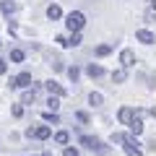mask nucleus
<instances>
[{
	"label": "nucleus",
	"mask_w": 156,
	"mask_h": 156,
	"mask_svg": "<svg viewBox=\"0 0 156 156\" xmlns=\"http://www.w3.org/2000/svg\"><path fill=\"white\" fill-rule=\"evenodd\" d=\"M0 44H3V42H0Z\"/></svg>",
	"instance_id": "obj_28"
},
{
	"label": "nucleus",
	"mask_w": 156,
	"mask_h": 156,
	"mask_svg": "<svg viewBox=\"0 0 156 156\" xmlns=\"http://www.w3.org/2000/svg\"><path fill=\"white\" fill-rule=\"evenodd\" d=\"M120 62H122V68H133L135 65V52L133 50H122L120 52Z\"/></svg>",
	"instance_id": "obj_7"
},
{
	"label": "nucleus",
	"mask_w": 156,
	"mask_h": 156,
	"mask_svg": "<svg viewBox=\"0 0 156 156\" xmlns=\"http://www.w3.org/2000/svg\"><path fill=\"white\" fill-rule=\"evenodd\" d=\"M76 120H78V122H83V125H89V122H91L89 112H76Z\"/></svg>",
	"instance_id": "obj_21"
},
{
	"label": "nucleus",
	"mask_w": 156,
	"mask_h": 156,
	"mask_svg": "<svg viewBox=\"0 0 156 156\" xmlns=\"http://www.w3.org/2000/svg\"><path fill=\"white\" fill-rule=\"evenodd\" d=\"M0 11L5 13V16H13V13L18 11V5L13 3V0H3V3H0Z\"/></svg>",
	"instance_id": "obj_12"
},
{
	"label": "nucleus",
	"mask_w": 156,
	"mask_h": 156,
	"mask_svg": "<svg viewBox=\"0 0 156 156\" xmlns=\"http://www.w3.org/2000/svg\"><path fill=\"white\" fill-rule=\"evenodd\" d=\"M39 156H52V154H50V151H44V154H39Z\"/></svg>",
	"instance_id": "obj_27"
},
{
	"label": "nucleus",
	"mask_w": 156,
	"mask_h": 156,
	"mask_svg": "<svg viewBox=\"0 0 156 156\" xmlns=\"http://www.w3.org/2000/svg\"><path fill=\"white\" fill-rule=\"evenodd\" d=\"M34 81H31V73H18V76H13L11 81H8V86L11 89H29Z\"/></svg>",
	"instance_id": "obj_5"
},
{
	"label": "nucleus",
	"mask_w": 156,
	"mask_h": 156,
	"mask_svg": "<svg viewBox=\"0 0 156 156\" xmlns=\"http://www.w3.org/2000/svg\"><path fill=\"white\" fill-rule=\"evenodd\" d=\"M81 146H86L89 151H96V154H101V156L109 154V146H104L99 138H94V135H81Z\"/></svg>",
	"instance_id": "obj_1"
},
{
	"label": "nucleus",
	"mask_w": 156,
	"mask_h": 156,
	"mask_svg": "<svg viewBox=\"0 0 156 156\" xmlns=\"http://www.w3.org/2000/svg\"><path fill=\"white\" fill-rule=\"evenodd\" d=\"M81 42H83L81 39V31H70V37H65V44L62 47H78Z\"/></svg>",
	"instance_id": "obj_10"
},
{
	"label": "nucleus",
	"mask_w": 156,
	"mask_h": 156,
	"mask_svg": "<svg viewBox=\"0 0 156 156\" xmlns=\"http://www.w3.org/2000/svg\"><path fill=\"white\" fill-rule=\"evenodd\" d=\"M42 120H44V122H52V125H60V115H57V112H52V109L42 112Z\"/></svg>",
	"instance_id": "obj_13"
},
{
	"label": "nucleus",
	"mask_w": 156,
	"mask_h": 156,
	"mask_svg": "<svg viewBox=\"0 0 156 156\" xmlns=\"http://www.w3.org/2000/svg\"><path fill=\"white\" fill-rule=\"evenodd\" d=\"M65 26H68V31H81V29L86 26V16L81 11L68 13V16H65Z\"/></svg>",
	"instance_id": "obj_2"
},
{
	"label": "nucleus",
	"mask_w": 156,
	"mask_h": 156,
	"mask_svg": "<svg viewBox=\"0 0 156 156\" xmlns=\"http://www.w3.org/2000/svg\"><path fill=\"white\" fill-rule=\"evenodd\" d=\"M23 60H26V52L23 50H18V47L11 50V62H23Z\"/></svg>",
	"instance_id": "obj_18"
},
{
	"label": "nucleus",
	"mask_w": 156,
	"mask_h": 156,
	"mask_svg": "<svg viewBox=\"0 0 156 156\" xmlns=\"http://www.w3.org/2000/svg\"><path fill=\"white\" fill-rule=\"evenodd\" d=\"M11 115H13V117H21V115H23V104H21V101L11 107Z\"/></svg>",
	"instance_id": "obj_23"
},
{
	"label": "nucleus",
	"mask_w": 156,
	"mask_h": 156,
	"mask_svg": "<svg viewBox=\"0 0 156 156\" xmlns=\"http://www.w3.org/2000/svg\"><path fill=\"white\" fill-rule=\"evenodd\" d=\"M109 52H112V47H109V44H99V47H96V55H99V57L109 55Z\"/></svg>",
	"instance_id": "obj_22"
},
{
	"label": "nucleus",
	"mask_w": 156,
	"mask_h": 156,
	"mask_svg": "<svg viewBox=\"0 0 156 156\" xmlns=\"http://www.w3.org/2000/svg\"><path fill=\"white\" fill-rule=\"evenodd\" d=\"M44 89L50 91V94H55V96H65V89H62L57 81H52V78H50V81H44Z\"/></svg>",
	"instance_id": "obj_8"
},
{
	"label": "nucleus",
	"mask_w": 156,
	"mask_h": 156,
	"mask_svg": "<svg viewBox=\"0 0 156 156\" xmlns=\"http://www.w3.org/2000/svg\"><path fill=\"white\" fill-rule=\"evenodd\" d=\"M55 143L57 146H68V143H70V135H68L65 130H57V133H55Z\"/></svg>",
	"instance_id": "obj_15"
},
{
	"label": "nucleus",
	"mask_w": 156,
	"mask_h": 156,
	"mask_svg": "<svg viewBox=\"0 0 156 156\" xmlns=\"http://www.w3.org/2000/svg\"><path fill=\"white\" fill-rule=\"evenodd\" d=\"M135 39H138L140 44H154V42H156V34L148 31V29H138V31H135Z\"/></svg>",
	"instance_id": "obj_6"
},
{
	"label": "nucleus",
	"mask_w": 156,
	"mask_h": 156,
	"mask_svg": "<svg viewBox=\"0 0 156 156\" xmlns=\"http://www.w3.org/2000/svg\"><path fill=\"white\" fill-rule=\"evenodd\" d=\"M47 18H50V21H60V18H62V8L57 5V3L47 5Z\"/></svg>",
	"instance_id": "obj_9"
},
{
	"label": "nucleus",
	"mask_w": 156,
	"mask_h": 156,
	"mask_svg": "<svg viewBox=\"0 0 156 156\" xmlns=\"http://www.w3.org/2000/svg\"><path fill=\"white\" fill-rule=\"evenodd\" d=\"M125 135H128V133H112V135H109V140H112V143H122Z\"/></svg>",
	"instance_id": "obj_24"
},
{
	"label": "nucleus",
	"mask_w": 156,
	"mask_h": 156,
	"mask_svg": "<svg viewBox=\"0 0 156 156\" xmlns=\"http://www.w3.org/2000/svg\"><path fill=\"white\" fill-rule=\"evenodd\" d=\"M122 148H125V154H128V156H143V148H140V143L133 138V135H125Z\"/></svg>",
	"instance_id": "obj_4"
},
{
	"label": "nucleus",
	"mask_w": 156,
	"mask_h": 156,
	"mask_svg": "<svg viewBox=\"0 0 156 156\" xmlns=\"http://www.w3.org/2000/svg\"><path fill=\"white\" fill-rule=\"evenodd\" d=\"M26 138L47 140V138H52V128H50V125H37V128H29V130H26Z\"/></svg>",
	"instance_id": "obj_3"
},
{
	"label": "nucleus",
	"mask_w": 156,
	"mask_h": 156,
	"mask_svg": "<svg viewBox=\"0 0 156 156\" xmlns=\"http://www.w3.org/2000/svg\"><path fill=\"white\" fill-rule=\"evenodd\" d=\"M37 89H39V83L34 86V89L23 91V94H21V104H34V99H37Z\"/></svg>",
	"instance_id": "obj_11"
},
{
	"label": "nucleus",
	"mask_w": 156,
	"mask_h": 156,
	"mask_svg": "<svg viewBox=\"0 0 156 156\" xmlns=\"http://www.w3.org/2000/svg\"><path fill=\"white\" fill-rule=\"evenodd\" d=\"M101 101H104V96H101L99 91H91L89 94V104L91 107H101Z\"/></svg>",
	"instance_id": "obj_17"
},
{
	"label": "nucleus",
	"mask_w": 156,
	"mask_h": 156,
	"mask_svg": "<svg viewBox=\"0 0 156 156\" xmlns=\"http://www.w3.org/2000/svg\"><path fill=\"white\" fill-rule=\"evenodd\" d=\"M57 107H60V96H55V94H50V99H47V109H52V112H57Z\"/></svg>",
	"instance_id": "obj_19"
},
{
	"label": "nucleus",
	"mask_w": 156,
	"mask_h": 156,
	"mask_svg": "<svg viewBox=\"0 0 156 156\" xmlns=\"http://www.w3.org/2000/svg\"><path fill=\"white\" fill-rule=\"evenodd\" d=\"M68 78H70V81H73V83H76V81H78V78H81V70H78V68L76 65H70V68H68Z\"/></svg>",
	"instance_id": "obj_20"
},
{
	"label": "nucleus",
	"mask_w": 156,
	"mask_h": 156,
	"mask_svg": "<svg viewBox=\"0 0 156 156\" xmlns=\"http://www.w3.org/2000/svg\"><path fill=\"white\" fill-rule=\"evenodd\" d=\"M5 73H8V60L0 57V76H5Z\"/></svg>",
	"instance_id": "obj_26"
},
{
	"label": "nucleus",
	"mask_w": 156,
	"mask_h": 156,
	"mask_svg": "<svg viewBox=\"0 0 156 156\" xmlns=\"http://www.w3.org/2000/svg\"><path fill=\"white\" fill-rule=\"evenodd\" d=\"M125 78H128V68H120V70L112 73V81L115 83H125Z\"/></svg>",
	"instance_id": "obj_16"
},
{
	"label": "nucleus",
	"mask_w": 156,
	"mask_h": 156,
	"mask_svg": "<svg viewBox=\"0 0 156 156\" xmlns=\"http://www.w3.org/2000/svg\"><path fill=\"white\" fill-rule=\"evenodd\" d=\"M86 73H89L91 78H101V76H104V68H101V65H94V62H91V65L86 68Z\"/></svg>",
	"instance_id": "obj_14"
},
{
	"label": "nucleus",
	"mask_w": 156,
	"mask_h": 156,
	"mask_svg": "<svg viewBox=\"0 0 156 156\" xmlns=\"http://www.w3.org/2000/svg\"><path fill=\"white\" fill-rule=\"evenodd\" d=\"M62 156H78V148H73V146H65V148H62Z\"/></svg>",
	"instance_id": "obj_25"
}]
</instances>
